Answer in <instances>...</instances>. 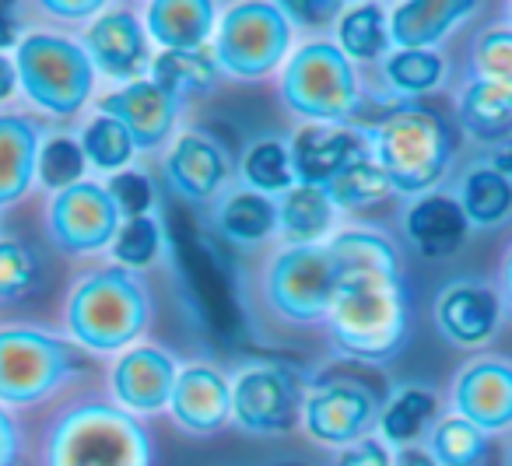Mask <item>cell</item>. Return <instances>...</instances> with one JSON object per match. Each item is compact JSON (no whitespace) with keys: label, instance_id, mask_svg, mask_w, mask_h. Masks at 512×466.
<instances>
[{"label":"cell","instance_id":"1","mask_svg":"<svg viewBox=\"0 0 512 466\" xmlns=\"http://www.w3.org/2000/svg\"><path fill=\"white\" fill-rule=\"evenodd\" d=\"M337 291L327 312L330 340L358 361H390L404 347L411 326L400 253L376 228H348L330 235Z\"/></svg>","mask_w":512,"mask_h":466},{"label":"cell","instance_id":"2","mask_svg":"<svg viewBox=\"0 0 512 466\" xmlns=\"http://www.w3.org/2000/svg\"><path fill=\"white\" fill-rule=\"evenodd\" d=\"M64 326L78 351L109 358L123 354L151 326V291L137 270L106 263L71 284L64 298Z\"/></svg>","mask_w":512,"mask_h":466},{"label":"cell","instance_id":"3","mask_svg":"<svg viewBox=\"0 0 512 466\" xmlns=\"http://www.w3.org/2000/svg\"><path fill=\"white\" fill-rule=\"evenodd\" d=\"M39 466H155V442L113 400H74L46 424Z\"/></svg>","mask_w":512,"mask_h":466},{"label":"cell","instance_id":"4","mask_svg":"<svg viewBox=\"0 0 512 466\" xmlns=\"http://www.w3.org/2000/svg\"><path fill=\"white\" fill-rule=\"evenodd\" d=\"M369 141L372 158L390 179L393 193H404V197L435 193L456 151L449 123L435 109L414 106V102L390 109V116L372 127Z\"/></svg>","mask_w":512,"mask_h":466},{"label":"cell","instance_id":"5","mask_svg":"<svg viewBox=\"0 0 512 466\" xmlns=\"http://www.w3.org/2000/svg\"><path fill=\"white\" fill-rule=\"evenodd\" d=\"M278 92L295 120L316 127H348L362 106L358 71L334 39H309L295 46L281 67Z\"/></svg>","mask_w":512,"mask_h":466},{"label":"cell","instance_id":"6","mask_svg":"<svg viewBox=\"0 0 512 466\" xmlns=\"http://www.w3.org/2000/svg\"><path fill=\"white\" fill-rule=\"evenodd\" d=\"M78 372V347L60 333L32 323L0 326V407H39L71 386Z\"/></svg>","mask_w":512,"mask_h":466},{"label":"cell","instance_id":"7","mask_svg":"<svg viewBox=\"0 0 512 466\" xmlns=\"http://www.w3.org/2000/svg\"><path fill=\"white\" fill-rule=\"evenodd\" d=\"M18 88L53 120H71L95 92V67L85 46L60 32H25L15 50Z\"/></svg>","mask_w":512,"mask_h":466},{"label":"cell","instance_id":"8","mask_svg":"<svg viewBox=\"0 0 512 466\" xmlns=\"http://www.w3.org/2000/svg\"><path fill=\"white\" fill-rule=\"evenodd\" d=\"M292 22L281 4L242 0L221 15L211 50L221 74L235 81H264L278 74L292 57Z\"/></svg>","mask_w":512,"mask_h":466},{"label":"cell","instance_id":"9","mask_svg":"<svg viewBox=\"0 0 512 466\" xmlns=\"http://www.w3.org/2000/svg\"><path fill=\"white\" fill-rule=\"evenodd\" d=\"M337 291L330 246H281L260 270V295L267 309L292 326L327 323Z\"/></svg>","mask_w":512,"mask_h":466},{"label":"cell","instance_id":"10","mask_svg":"<svg viewBox=\"0 0 512 466\" xmlns=\"http://www.w3.org/2000/svg\"><path fill=\"white\" fill-rule=\"evenodd\" d=\"M299 375L278 361H256L232 375V424L246 435H285L302 421Z\"/></svg>","mask_w":512,"mask_h":466},{"label":"cell","instance_id":"11","mask_svg":"<svg viewBox=\"0 0 512 466\" xmlns=\"http://www.w3.org/2000/svg\"><path fill=\"white\" fill-rule=\"evenodd\" d=\"M120 225L123 214L113 193L106 190V183H95V179L53 193L46 204V235L67 256H92L113 249Z\"/></svg>","mask_w":512,"mask_h":466},{"label":"cell","instance_id":"12","mask_svg":"<svg viewBox=\"0 0 512 466\" xmlns=\"http://www.w3.org/2000/svg\"><path fill=\"white\" fill-rule=\"evenodd\" d=\"M379 396L362 379H320L302 400V428L316 445L348 449L379 424Z\"/></svg>","mask_w":512,"mask_h":466},{"label":"cell","instance_id":"13","mask_svg":"<svg viewBox=\"0 0 512 466\" xmlns=\"http://www.w3.org/2000/svg\"><path fill=\"white\" fill-rule=\"evenodd\" d=\"M176 379L179 365L172 351L158 344H134L109 365V400L134 417L162 414L169 410Z\"/></svg>","mask_w":512,"mask_h":466},{"label":"cell","instance_id":"14","mask_svg":"<svg viewBox=\"0 0 512 466\" xmlns=\"http://www.w3.org/2000/svg\"><path fill=\"white\" fill-rule=\"evenodd\" d=\"M151 39L144 32V18L130 8H106L95 22H88L81 46L92 60L95 74L116 81V85H134L144 81L151 67Z\"/></svg>","mask_w":512,"mask_h":466},{"label":"cell","instance_id":"15","mask_svg":"<svg viewBox=\"0 0 512 466\" xmlns=\"http://www.w3.org/2000/svg\"><path fill=\"white\" fill-rule=\"evenodd\" d=\"M165 186L186 204H218L228 193L232 162L218 137L207 130H183L162 158Z\"/></svg>","mask_w":512,"mask_h":466},{"label":"cell","instance_id":"16","mask_svg":"<svg viewBox=\"0 0 512 466\" xmlns=\"http://www.w3.org/2000/svg\"><path fill=\"white\" fill-rule=\"evenodd\" d=\"M288 155H292L295 183L327 190L355 162L372 158V141L365 130L355 127H316V123H302L292 134V141H288Z\"/></svg>","mask_w":512,"mask_h":466},{"label":"cell","instance_id":"17","mask_svg":"<svg viewBox=\"0 0 512 466\" xmlns=\"http://www.w3.org/2000/svg\"><path fill=\"white\" fill-rule=\"evenodd\" d=\"M169 417L179 431L193 438L218 435L225 424H232V379L204 361L179 368L176 389L169 400Z\"/></svg>","mask_w":512,"mask_h":466},{"label":"cell","instance_id":"18","mask_svg":"<svg viewBox=\"0 0 512 466\" xmlns=\"http://www.w3.org/2000/svg\"><path fill=\"white\" fill-rule=\"evenodd\" d=\"M99 113L120 120L130 130L137 151H162L169 141H176L179 113H183V102L172 99L165 88H158L151 78L134 81V85H123L116 92H109L99 102Z\"/></svg>","mask_w":512,"mask_h":466},{"label":"cell","instance_id":"19","mask_svg":"<svg viewBox=\"0 0 512 466\" xmlns=\"http://www.w3.org/2000/svg\"><path fill=\"white\" fill-rule=\"evenodd\" d=\"M456 417L481 428L484 435L512 424V361L477 358L463 365L453 379Z\"/></svg>","mask_w":512,"mask_h":466},{"label":"cell","instance_id":"20","mask_svg":"<svg viewBox=\"0 0 512 466\" xmlns=\"http://www.w3.org/2000/svg\"><path fill=\"white\" fill-rule=\"evenodd\" d=\"M502 302L488 284L453 281L435 298V326L456 347H477L498 330Z\"/></svg>","mask_w":512,"mask_h":466},{"label":"cell","instance_id":"21","mask_svg":"<svg viewBox=\"0 0 512 466\" xmlns=\"http://www.w3.org/2000/svg\"><path fill=\"white\" fill-rule=\"evenodd\" d=\"M467 214H463L460 200L449 193H425L404 211V235L425 260H446V256L460 253L463 239H467Z\"/></svg>","mask_w":512,"mask_h":466},{"label":"cell","instance_id":"22","mask_svg":"<svg viewBox=\"0 0 512 466\" xmlns=\"http://www.w3.org/2000/svg\"><path fill=\"white\" fill-rule=\"evenodd\" d=\"M218 22V4L211 0H151L144 8V32L162 53L211 46Z\"/></svg>","mask_w":512,"mask_h":466},{"label":"cell","instance_id":"23","mask_svg":"<svg viewBox=\"0 0 512 466\" xmlns=\"http://www.w3.org/2000/svg\"><path fill=\"white\" fill-rule=\"evenodd\" d=\"M43 141V127L32 116L0 113V207L25 200V193L36 186Z\"/></svg>","mask_w":512,"mask_h":466},{"label":"cell","instance_id":"24","mask_svg":"<svg viewBox=\"0 0 512 466\" xmlns=\"http://www.w3.org/2000/svg\"><path fill=\"white\" fill-rule=\"evenodd\" d=\"M474 11V0H407L390 15V43L397 50H432Z\"/></svg>","mask_w":512,"mask_h":466},{"label":"cell","instance_id":"25","mask_svg":"<svg viewBox=\"0 0 512 466\" xmlns=\"http://www.w3.org/2000/svg\"><path fill=\"white\" fill-rule=\"evenodd\" d=\"M214 228L232 246H260L278 235V200L256 190H228L214 204Z\"/></svg>","mask_w":512,"mask_h":466},{"label":"cell","instance_id":"26","mask_svg":"<svg viewBox=\"0 0 512 466\" xmlns=\"http://www.w3.org/2000/svg\"><path fill=\"white\" fill-rule=\"evenodd\" d=\"M337 207L320 186H299L278 197V235L288 246H323L334 232Z\"/></svg>","mask_w":512,"mask_h":466},{"label":"cell","instance_id":"27","mask_svg":"<svg viewBox=\"0 0 512 466\" xmlns=\"http://www.w3.org/2000/svg\"><path fill=\"white\" fill-rule=\"evenodd\" d=\"M151 81L172 95V99H204L221 85V67L211 46L200 50H176V53H158L151 60Z\"/></svg>","mask_w":512,"mask_h":466},{"label":"cell","instance_id":"28","mask_svg":"<svg viewBox=\"0 0 512 466\" xmlns=\"http://www.w3.org/2000/svg\"><path fill=\"white\" fill-rule=\"evenodd\" d=\"M456 109H460V127L474 141L495 148L498 141H505L512 134V88L474 78L460 92Z\"/></svg>","mask_w":512,"mask_h":466},{"label":"cell","instance_id":"29","mask_svg":"<svg viewBox=\"0 0 512 466\" xmlns=\"http://www.w3.org/2000/svg\"><path fill=\"white\" fill-rule=\"evenodd\" d=\"M435 410H439V403H435L432 389L400 386L397 393L383 403V410H379V424H376L379 438H383L386 445L407 449V445H414L428 431V424L435 421Z\"/></svg>","mask_w":512,"mask_h":466},{"label":"cell","instance_id":"30","mask_svg":"<svg viewBox=\"0 0 512 466\" xmlns=\"http://www.w3.org/2000/svg\"><path fill=\"white\" fill-rule=\"evenodd\" d=\"M239 179L246 190L264 193V197H281L295 186L292 155H288V141L281 137H256L246 144L239 158Z\"/></svg>","mask_w":512,"mask_h":466},{"label":"cell","instance_id":"31","mask_svg":"<svg viewBox=\"0 0 512 466\" xmlns=\"http://www.w3.org/2000/svg\"><path fill=\"white\" fill-rule=\"evenodd\" d=\"M337 46L351 64H372L390 50V18L379 4H355L337 18Z\"/></svg>","mask_w":512,"mask_h":466},{"label":"cell","instance_id":"32","mask_svg":"<svg viewBox=\"0 0 512 466\" xmlns=\"http://www.w3.org/2000/svg\"><path fill=\"white\" fill-rule=\"evenodd\" d=\"M460 207L474 228H495L512 214V179L491 165H477L460 179Z\"/></svg>","mask_w":512,"mask_h":466},{"label":"cell","instance_id":"33","mask_svg":"<svg viewBox=\"0 0 512 466\" xmlns=\"http://www.w3.org/2000/svg\"><path fill=\"white\" fill-rule=\"evenodd\" d=\"M383 85L393 99H418L446 81V60L435 50H393L383 60Z\"/></svg>","mask_w":512,"mask_h":466},{"label":"cell","instance_id":"34","mask_svg":"<svg viewBox=\"0 0 512 466\" xmlns=\"http://www.w3.org/2000/svg\"><path fill=\"white\" fill-rule=\"evenodd\" d=\"M78 141H81V148H85L88 165H95L99 172H109V176L127 172V165L134 162V155H137V144H134V137H130V130L106 113H95L92 120L81 127Z\"/></svg>","mask_w":512,"mask_h":466},{"label":"cell","instance_id":"35","mask_svg":"<svg viewBox=\"0 0 512 466\" xmlns=\"http://www.w3.org/2000/svg\"><path fill=\"white\" fill-rule=\"evenodd\" d=\"M428 452L439 466H484L491 445L481 428L463 417H442L428 435Z\"/></svg>","mask_w":512,"mask_h":466},{"label":"cell","instance_id":"36","mask_svg":"<svg viewBox=\"0 0 512 466\" xmlns=\"http://www.w3.org/2000/svg\"><path fill=\"white\" fill-rule=\"evenodd\" d=\"M390 193L393 186L376 165V158H362L327 186V197L334 200L337 211H369V207L383 204Z\"/></svg>","mask_w":512,"mask_h":466},{"label":"cell","instance_id":"37","mask_svg":"<svg viewBox=\"0 0 512 466\" xmlns=\"http://www.w3.org/2000/svg\"><path fill=\"white\" fill-rule=\"evenodd\" d=\"M85 169H88V158H85V148H81L78 137L50 134L43 141V148H39L36 183H43L50 193L71 190V186L85 183Z\"/></svg>","mask_w":512,"mask_h":466},{"label":"cell","instance_id":"38","mask_svg":"<svg viewBox=\"0 0 512 466\" xmlns=\"http://www.w3.org/2000/svg\"><path fill=\"white\" fill-rule=\"evenodd\" d=\"M158 256H162V225H158L155 214L123 221L113 242V263H120L127 270H144Z\"/></svg>","mask_w":512,"mask_h":466},{"label":"cell","instance_id":"39","mask_svg":"<svg viewBox=\"0 0 512 466\" xmlns=\"http://www.w3.org/2000/svg\"><path fill=\"white\" fill-rule=\"evenodd\" d=\"M39 281V260L25 242L0 239V302H18Z\"/></svg>","mask_w":512,"mask_h":466},{"label":"cell","instance_id":"40","mask_svg":"<svg viewBox=\"0 0 512 466\" xmlns=\"http://www.w3.org/2000/svg\"><path fill=\"white\" fill-rule=\"evenodd\" d=\"M477 78L512 88V29H491L474 43Z\"/></svg>","mask_w":512,"mask_h":466},{"label":"cell","instance_id":"41","mask_svg":"<svg viewBox=\"0 0 512 466\" xmlns=\"http://www.w3.org/2000/svg\"><path fill=\"white\" fill-rule=\"evenodd\" d=\"M106 190L113 193L123 221H127V218H144V214H151V207H155V183H151V179L144 176V172H137V169H127V172H116V176H109Z\"/></svg>","mask_w":512,"mask_h":466},{"label":"cell","instance_id":"42","mask_svg":"<svg viewBox=\"0 0 512 466\" xmlns=\"http://www.w3.org/2000/svg\"><path fill=\"white\" fill-rule=\"evenodd\" d=\"M330 466H393V452L383 438H362V442L348 445L334 456Z\"/></svg>","mask_w":512,"mask_h":466},{"label":"cell","instance_id":"43","mask_svg":"<svg viewBox=\"0 0 512 466\" xmlns=\"http://www.w3.org/2000/svg\"><path fill=\"white\" fill-rule=\"evenodd\" d=\"M281 11L288 15V22H299L306 29H320V25L341 18V4H334V0H306V4L292 0V4H281Z\"/></svg>","mask_w":512,"mask_h":466},{"label":"cell","instance_id":"44","mask_svg":"<svg viewBox=\"0 0 512 466\" xmlns=\"http://www.w3.org/2000/svg\"><path fill=\"white\" fill-rule=\"evenodd\" d=\"M25 431L8 407H0V466H22Z\"/></svg>","mask_w":512,"mask_h":466},{"label":"cell","instance_id":"45","mask_svg":"<svg viewBox=\"0 0 512 466\" xmlns=\"http://www.w3.org/2000/svg\"><path fill=\"white\" fill-rule=\"evenodd\" d=\"M39 8L53 18H64V22H85V18L95 22L106 11V4H99V0H43Z\"/></svg>","mask_w":512,"mask_h":466},{"label":"cell","instance_id":"46","mask_svg":"<svg viewBox=\"0 0 512 466\" xmlns=\"http://www.w3.org/2000/svg\"><path fill=\"white\" fill-rule=\"evenodd\" d=\"M15 4H0V57H8V50H18V43L25 39L22 18H15Z\"/></svg>","mask_w":512,"mask_h":466},{"label":"cell","instance_id":"47","mask_svg":"<svg viewBox=\"0 0 512 466\" xmlns=\"http://www.w3.org/2000/svg\"><path fill=\"white\" fill-rule=\"evenodd\" d=\"M491 169L502 172L505 179H512V134L505 137V141H498L495 148H491Z\"/></svg>","mask_w":512,"mask_h":466},{"label":"cell","instance_id":"48","mask_svg":"<svg viewBox=\"0 0 512 466\" xmlns=\"http://www.w3.org/2000/svg\"><path fill=\"white\" fill-rule=\"evenodd\" d=\"M18 88V67L15 57H0V102H8Z\"/></svg>","mask_w":512,"mask_h":466},{"label":"cell","instance_id":"49","mask_svg":"<svg viewBox=\"0 0 512 466\" xmlns=\"http://www.w3.org/2000/svg\"><path fill=\"white\" fill-rule=\"evenodd\" d=\"M393 466H439V463H435L432 452H428V449L407 445V449H400L397 456H393Z\"/></svg>","mask_w":512,"mask_h":466},{"label":"cell","instance_id":"50","mask_svg":"<svg viewBox=\"0 0 512 466\" xmlns=\"http://www.w3.org/2000/svg\"><path fill=\"white\" fill-rule=\"evenodd\" d=\"M502 284H505V298H509V305H512V249H509V256H505V267H502Z\"/></svg>","mask_w":512,"mask_h":466},{"label":"cell","instance_id":"51","mask_svg":"<svg viewBox=\"0 0 512 466\" xmlns=\"http://www.w3.org/2000/svg\"><path fill=\"white\" fill-rule=\"evenodd\" d=\"M509 22H512V4H509Z\"/></svg>","mask_w":512,"mask_h":466}]
</instances>
